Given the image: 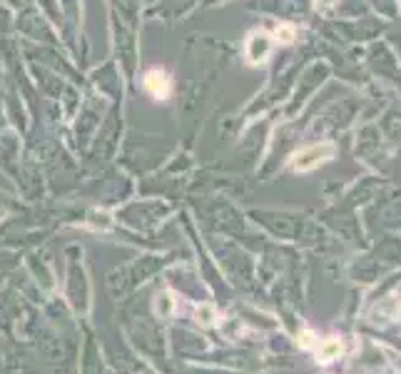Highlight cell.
I'll use <instances>...</instances> for the list:
<instances>
[{
    "label": "cell",
    "mask_w": 401,
    "mask_h": 374,
    "mask_svg": "<svg viewBox=\"0 0 401 374\" xmlns=\"http://www.w3.org/2000/svg\"><path fill=\"white\" fill-rule=\"evenodd\" d=\"M331 155H334V145H331V142H322V145L304 147V150H300L295 157H292V167L300 170V172L314 170V167H319L322 162L331 160Z\"/></svg>",
    "instance_id": "obj_1"
},
{
    "label": "cell",
    "mask_w": 401,
    "mask_h": 374,
    "mask_svg": "<svg viewBox=\"0 0 401 374\" xmlns=\"http://www.w3.org/2000/svg\"><path fill=\"white\" fill-rule=\"evenodd\" d=\"M143 85L155 100H167L170 92H172V78H170L165 70H160V68H153V70L145 73Z\"/></svg>",
    "instance_id": "obj_2"
},
{
    "label": "cell",
    "mask_w": 401,
    "mask_h": 374,
    "mask_svg": "<svg viewBox=\"0 0 401 374\" xmlns=\"http://www.w3.org/2000/svg\"><path fill=\"white\" fill-rule=\"evenodd\" d=\"M317 339V337H314ZM302 344L304 347H312L314 349V354L322 359V362H331L334 357H339L341 354V342L336 337H324V339H317V342H309V339H302Z\"/></svg>",
    "instance_id": "obj_3"
},
{
    "label": "cell",
    "mask_w": 401,
    "mask_h": 374,
    "mask_svg": "<svg viewBox=\"0 0 401 374\" xmlns=\"http://www.w3.org/2000/svg\"><path fill=\"white\" fill-rule=\"evenodd\" d=\"M197 312H202V322L204 324H212L214 322V309L212 307H202V309H197Z\"/></svg>",
    "instance_id": "obj_4"
}]
</instances>
